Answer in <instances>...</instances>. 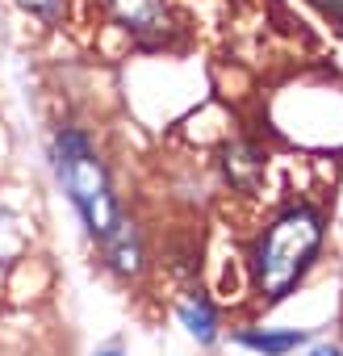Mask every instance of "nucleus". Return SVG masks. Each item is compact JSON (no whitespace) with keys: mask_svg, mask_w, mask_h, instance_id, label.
I'll return each mask as SVG.
<instances>
[{"mask_svg":"<svg viewBox=\"0 0 343 356\" xmlns=\"http://www.w3.org/2000/svg\"><path fill=\"white\" fill-rule=\"evenodd\" d=\"M92 356H126L122 348H101V352H92Z\"/></svg>","mask_w":343,"mask_h":356,"instance_id":"11","label":"nucleus"},{"mask_svg":"<svg viewBox=\"0 0 343 356\" xmlns=\"http://www.w3.org/2000/svg\"><path fill=\"white\" fill-rule=\"evenodd\" d=\"M235 343L256 356H289L306 343V331H268V327H243L235 331Z\"/></svg>","mask_w":343,"mask_h":356,"instance_id":"6","label":"nucleus"},{"mask_svg":"<svg viewBox=\"0 0 343 356\" xmlns=\"http://www.w3.org/2000/svg\"><path fill=\"white\" fill-rule=\"evenodd\" d=\"M26 252V222L9 210H0V264H9Z\"/></svg>","mask_w":343,"mask_h":356,"instance_id":"7","label":"nucleus"},{"mask_svg":"<svg viewBox=\"0 0 343 356\" xmlns=\"http://www.w3.org/2000/svg\"><path fill=\"white\" fill-rule=\"evenodd\" d=\"M51 168H55V181L67 193V202L76 206L80 222L88 227V235L97 243H105L117 227H122V202L113 189V176L92 143V134L84 126H59L51 138Z\"/></svg>","mask_w":343,"mask_h":356,"instance_id":"2","label":"nucleus"},{"mask_svg":"<svg viewBox=\"0 0 343 356\" xmlns=\"http://www.w3.org/2000/svg\"><path fill=\"white\" fill-rule=\"evenodd\" d=\"M109 26H117L134 47H167L181 30L172 0H97Z\"/></svg>","mask_w":343,"mask_h":356,"instance_id":"3","label":"nucleus"},{"mask_svg":"<svg viewBox=\"0 0 343 356\" xmlns=\"http://www.w3.org/2000/svg\"><path fill=\"white\" fill-rule=\"evenodd\" d=\"M176 318H181V327L197 339V343H214L218 339V306L206 298V293H189L181 306H176Z\"/></svg>","mask_w":343,"mask_h":356,"instance_id":"5","label":"nucleus"},{"mask_svg":"<svg viewBox=\"0 0 343 356\" xmlns=\"http://www.w3.org/2000/svg\"><path fill=\"white\" fill-rule=\"evenodd\" d=\"M322 239H326V218L318 206L289 202L285 210H276L247 252V268H251V285L260 302L268 306L285 302L314 268Z\"/></svg>","mask_w":343,"mask_h":356,"instance_id":"1","label":"nucleus"},{"mask_svg":"<svg viewBox=\"0 0 343 356\" xmlns=\"http://www.w3.org/2000/svg\"><path fill=\"white\" fill-rule=\"evenodd\" d=\"M310 356H343V348H339V343H314Z\"/></svg>","mask_w":343,"mask_h":356,"instance_id":"10","label":"nucleus"},{"mask_svg":"<svg viewBox=\"0 0 343 356\" xmlns=\"http://www.w3.org/2000/svg\"><path fill=\"white\" fill-rule=\"evenodd\" d=\"M310 5H314V9H318V13H322L339 34H343V0H310Z\"/></svg>","mask_w":343,"mask_h":356,"instance_id":"9","label":"nucleus"},{"mask_svg":"<svg viewBox=\"0 0 343 356\" xmlns=\"http://www.w3.org/2000/svg\"><path fill=\"white\" fill-rule=\"evenodd\" d=\"M101 248H105V260H109V268H113L117 277H138V273H142L147 252H142V235H138V227H134L130 218H122V227H117Z\"/></svg>","mask_w":343,"mask_h":356,"instance_id":"4","label":"nucleus"},{"mask_svg":"<svg viewBox=\"0 0 343 356\" xmlns=\"http://www.w3.org/2000/svg\"><path fill=\"white\" fill-rule=\"evenodd\" d=\"M13 5L30 17H38L42 26H63L67 17V0H13Z\"/></svg>","mask_w":343,"mask_h":356,"instance_id":"8","label":"nucleus"}]
</instances>
